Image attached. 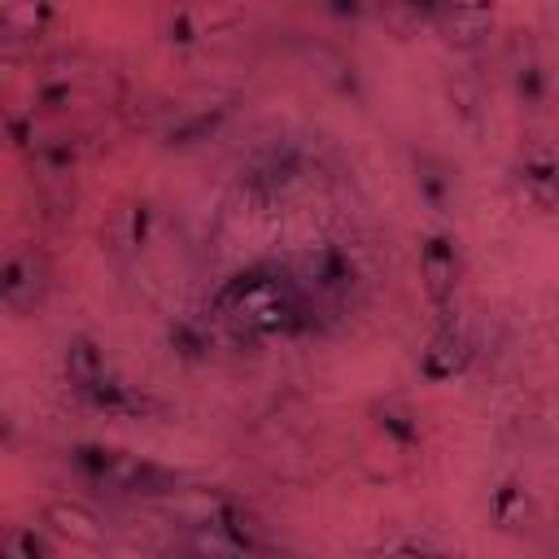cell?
<instances>
[{"label":"cell","mask_w":559,"mask_h":559,"mask_svg":"<svg viewBox=\"0 0 559 559\" xmlns=\"http://www.w3.org/2000/svg\"><path fill=\"white\" fill-rule=\"evenodd\" d=\"M511 92H515V100L520 105H528V109H542L546 105V96H550V74L542 70V61H520L515 70H511Z\"/></svg>","instance_id":"cell-19"},{"label":"cell","mask_w":559,"mask_h":559,"mask_svg":"<svg viewBox=\"0 0 559 559\" xmlns=\"http://www.w3.org/2000/svg\"><path fill=\"white\" fill-rule=\"evenodd\" d=\"M515 183H520V197L542 210V214H555L559 210V157L550 153H528L515 170Z\"/></svg>","instance_id":"cell-12"},{"label":"cell","mask_w":559,"mask_h":559,"mask_svg":"<svg viewBox=\"0 0 559 559\" xmlns=\"http://www.w3.org/2000/svg\"><path fill=\"white\" fill-rule=\"evenodd\" d=\"M31 157H35V166H39L44 175H70V166H74V144H66V140H44V144L31 148Z\"/></svg>","instance_id":"cell-21"},{"label":"cell","mask_w":559,"mask_h":559,"mask_svg":"<svg viewBox=\"0 0 559 559\" xmlns=\"http://www.w3.org/2000/svg\"><path fill=\"white\" fill-rule=\"evenodd\" d=\"M227 114H231V105H201V109L175 118V122L166 127L162 144H166V148H197V144H205L210 135H218V127L227 122Z\"/></svg>","instance_id":"cell-13"},{"label":"cell","mask_w":559,"mask_h":559,"mask_svg":"<svg viewBox=\"0 0 559 559\" xmlns=\"http://www.w3.org/2000/svg\"><path fill=\"white\" fill-rule=\"evenodd\" d=\"M57 17L52 4H0V26L9 35H39Z\"/></svg>","instance_id":"cell-20"},{"label":"cell","mask_w":559,"mask_h":559,"mask_svg":"<svg viewBox=\"0 0 559 559\" xmlns=\"http://www.w3.org/2000/svg\"><path fill=\"white\" fill-rule=\"evenodd\" d=\"M376 428H380L397 450H415V445L424 441L415 411L402 406V402H384V406H376Z\"/></svg>","instance_id":"cell-17"},{"label":"cell","mask_w":559,"mask_h":559,"mask_svg":"<svg viewBox=\"0 0 559 559\" xmlns=\"http://www.w3.org/2000/svg\"><path fill=\"white\" fill-rule=\"evenodd\" d=\"M293 275H297V284L306 288V297H310L314 306H336V301H345V297L354 293V284H358V262H354V253H349L345 245L319 240V245H310V249L293 262Z\"/></svg>","instance_id":"cell-3"},{"label":"cell","mask_w":559,"mask_h":559,"mask_svg":"<svg viewBox=\"0 0 559 559\" xmlns=\"http://www.w3.org/2000/svg\"><path fill=\"white\" fill-rule=\"evenodd\" d=\"M79 402L92 406L96 415H118V419H144V415H157V411H162V402H157L153 393L135 389V384L122 380L118 371L105 376V380H96L92 389H83Z\"/></svg>","instance_id":"cell-7"},{"label":"cell","mask_w":559,"mask_h":559,"mask_svg":"<svg viewBox=\"0 0 559 559\" xmlns=\"http://www.w3.org/2000/svg\"><path fill=\"white\" fill-rule=\"evenodd\" d=\"M44 528H48L52 537H66L70 546H87V550L109 546L105 520H100L92 507L74 502V498H52V502L44 507Z\"/></svg>","instance_id":"cell-8"},{"label":"cell","mask_w":559,"mask_h":559,"mask_svg":"<svg viewBox=\"0 0 559 559\" xmlns=\"http://www.w3.org/2000/svg\"><path fill=\"white\" fill-rule=\"evenodd\" d=\"M166 31H170L166 39H175V44H192V39H197V17H192L188 9H179V13L166 22Z\"/></svg>","instance_id":"cell-24"},{"label":"cell","mask_w":559,"mask_h":559,"mask_svg":"<svg viewBox=\"0 0 559 559\" xmlns=\"http://www.w3.org/2000/svg\"><path fill=\"white\" fill-rule=\"evenodd\" d=\"M0 301L13 310V314H26L44 301V266L35 262V253L17 249L4 258L0 266Z\"/></svg>","instance_id":"cell-9"},{"label":"cell","mask_w":559,"mask_h":559,"mask_svg":"<svg viewBox=\"0 0 559 559\" xmlns=\"http://www.w3.org/2000/svg\"><path fill=\"white\" fill-rule=\"evenodd\" d=\"M0 555H4V559H57V546H52L48 528H35V524H4V533H0Z\"/></svg>","instance_id":"cell-15"},{"label":"cell","mask_w":559,"mask_h":559,"mask_svg":"<svg viewBox=\"0 0 559 559\" xmlns=\"http://www.w3.org/2000/svg\"><path fill=\"white\" fill-rule=\"evenodd\" d=\"M74 472L92 485H105L122 498H175L183 476L175 467H162L153 459H140L131 450H118V445H100V441H79L66 450Z\"/></svg>","instance_id":"cell-2"},{"label":"cell","mask_w":559,"mask_h":559,"mask_svg":"<svg viewBox=\"0 0 559 559\" xmlns=\"http://www.w3.org/2000/svg\"><path fill=\"white\" fill-rule=\"evenodd\" d=\"M301 175H306V153H301V144L275 140V144H266V148H258V153L249 157V166L240 170V188H245L253 201H275V197H284L293 183H301Z\"/></svg>","instance_id":"cell-4"},{"label":"cell","mask_w":559,"mask_h":559,"mask_svg":"<svg viewBox=\"0 0 559 559\" xmlns=\"http://www.w3.org/2000/svg\"><path fill=\"white\" fill-rule=\"evenodd\" d=\"M35 105L39 109H66L70 105V83H44L35 92Z\"/></svg>","instance_id":"cell-25"},{"label":"cell","mask_w":559,"mask_h":559,"mask_svg":"<svg viewBox=\"0 0 559 559\" xmlns=\"http://www.w3.org/2000/svg\"><path fill=\"white\" fill-rule=\"evenodd\" d=\"M61 362H66V380H70L74 393H83V389H92L96 380L114 376V362H109L105 345H100L92 332H74V336L66 341Z\"/></svg>","instance_id":"cell-11"},{"label":"cell","mask_w":559,"mask_h":559,"mask_svg":"<svg viewBox=\"0 0 559 559\" xmlns=\"http://www.w3.org/2000/svg\"><path fill=\"white\" fill-rule=\"evenodd\" d=\"M148 231H153V205L148 201H135L127 210V245L131 249H144L148 245Z\"/></svg>","instance_id":"cell-22"},{"label":"cell","mask_w":559,"mask_h":559,"mask_svg":"<svg viewBox=\"0 0 559 559\" xmlns=\"http://www.w3.org/2000/svg\"><path fill=\"white\" fill-rule=\"evenodd\" d=\"M166 345H170L175 358H183V362H201V358H210V349H214V332L205 328V319H197V314H179V319L166 323Z\"/></svg>","instance_id":"cell-14"},{"label":"cell","mask_w":559,"mask_h":559,"mask_svg":"<svg viewBox=\"0 0 559 559\" xmlns=\"http://www.w3.org/2000/svg\"><path fill=\"white\" fill-rule=\"evenodd\" d=\"M415 188H419V197H424L432 210H445V205H450L454 175H450V166H445L441 157L419 153V157H415Z\"/></svg>","instance_id":"cell-16"},{"label":"cell","mask_w":559,"mask_h":559,"mask_svg":"<svg viewBox=\"0 0 559 559\" xmlns=\"http://www.w3.org/2000/svg\"><path fill=\"white\" fill-rule=\"evenodd\" d=\"M524 515H528V489H524V480L507 476V480L489 493V520H493L498 528H515V524H524Z\"/></svg>","instance_id":"cell-18"},{"label":"cell","mask_w":559,"mask_h":559,"mask_svg":"<svg viewBox=\"0 0 559 559\" xmlns=\"http://www.w3.org/2000/svg\"><path fill=\"white\" fill-rule=\"evenodd\" d=\"M476 362V336L459 314H445L437 323V332L428 336L424 354H419V376L428 384H450L459 376H467V367Z\"/></svg>","instance_id":"cell-6"},{"label":"cell","mask_w":559,"mask_h":559,"mask_svg":"<svg viewBox=\"0 0 559 559\" xmlns=\"http://www.w3.org/2000/svg\"><path fill=\"white\" fill-rule=\"evenodd\" d=\"M459 275H463V253L459 240L450 231H432L419 245V284L428 306L437 310V319L454 314V293H459Z\"/></svg>","instance_id":"cell-5"},{"label":"cell","mask_w":559,"mask_h":559,"mask_svg":"<svg viewBox=\"0 0 559 559\" xmlns=\"http://www.w3.org/2000/svg\"><path fill=\"white\" fill-rule=\"evenodd\" d=\"M393 559H454V555H450V550H437L432 542H415V537H406V542L393 546Z\"/></svg>","instance_id":"cell-23"},{"label":"cell","mask_w":559,"mask_h":559,"mask_svg":"<svg viewBox=\"0 0 559 559\" xmlns=\"http://www.w3.org/2000/svg\"><path fill=\"white\" fill-rule=\"evenodd\" d=\"M210 314L240 328L245 336L297 341V336L319 332V306L306 297L293 266H284V262H249V266L231 271L214 288Z\"/></svg>","instance_id":"cell-1"},{"label":"cell","mask_w":559,"mask_h":559,"mask_svg":"<svg viewBox=\"0 0 559 559\" xmlns=\"http://www.w3.org/2000/svg\"><path fill=\"white\" fill-rule=\"evenodd\" d=\"M428 22L450 39V44H480L493 31V9L489 4H428Z\"/></svg>","instance_id":"cell-10"}]
</instances>
